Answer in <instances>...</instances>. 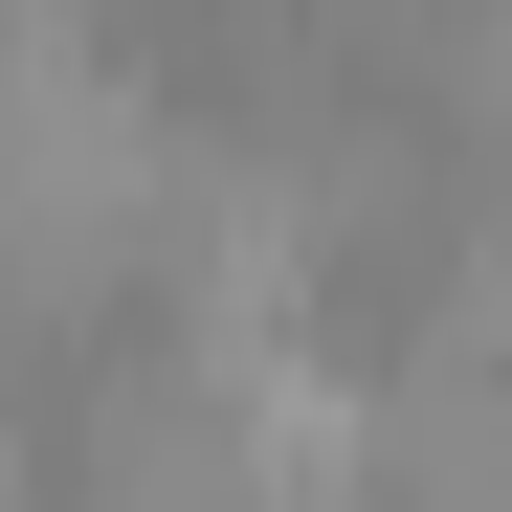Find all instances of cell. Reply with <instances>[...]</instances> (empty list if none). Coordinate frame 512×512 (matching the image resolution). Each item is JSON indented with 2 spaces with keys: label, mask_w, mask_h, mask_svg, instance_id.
Returning a JSON list of instances; mask_svg holds the SVG:
<instances>
[{
  "label": "cell",
  "mask_w": 512,
  "mask_h": 512,
  "mask_svg": "<svg viewBox=\"0 0 512 512\" xmlns=\"http://www.w3.org/2000/svg\"><path fill=\"white\" fill-rule=\"evenodd\" d=\"M357 512H512V379L490 357H379L357 379Z\"/></svg>",
  "instance_id": "6da1fadb"
},
{
  "label": "cell",
  "mask_w": 512,
  "mask_h": 512,
  "mask_svg": "<svg viewBox=\"0 0 512 512\" xmlns=\"http://www.w3.org/2000/svg\"><path fill=\"white\" fill-rule=\"evenodd\" d=\"M401 112H423V134H446V156H468V179H512V0H468V23H446V45H423V67H401Z\"/></svg>",
  "instance_id": "7a4b0ae2"
}]
</instances>
